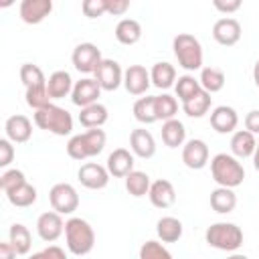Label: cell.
I'll use <instances>...</instances> for the list:
<instances>
[{
    "label": "cell",
    "instance_id": "cell-1",
    "mask_svg": "<svg viewBox=\"0 0 259 259\" xmlns=\"http://www.w3.org/2000/svg\"><path fill=\"white\" fill-rule=\"evenodd\" d=\"M210 174L219 186L237 188L245 180V168L233 154H217L210 158Z\"/></svg>",
    "mask_w": 259,
    "mask_h": 259
},
{
    "label": "cell",
    "instance_id": "cell-2",
    "mask_svg": "<svg viewBox=\"0 0 259 259\" xmlns=\"http://www.w3.org/2000/svg\"><path fill=\"white\" fill-rule=\"evenodd\" d=\"M65 241H67V249L73 255L81 257V255L91 253L95 245V231L85 219L71 217L65 223Z\"/></svg>",
    "mask_w": 259,
    "mask_h": 259
},
{
    "label": "cell",
    "instance_id": "cell-3",
    "mask_svg": "<svg viewBox=\"0 0 259 259\" xmlns=\"http://www.w3.org/2000/svg\"><path fill=\"white\" fill-rule=\"evenodd\" d=\"M105 140H107V136H105V132L101 127L87 130L83 134L73 136L67 142V154H69V158L79 160V162L81 160H87V158H93V156H97V154L103 152Z\"/></svg>",
    "mask_w": 259,
    "mask_h": 259
},
{
    "label": "cell",
    "instance_id": "cell-4",
    "mask_svg": "<svg viewBox=\"0 0 259 259\" xmlns=\"http://www.w3.org/2000/svg\"><path fill=\"white\" fill-rule=\"evenodd\" d=\"M172 49H174V57L178 65L184 71L202 69V45L194 34H188V32L176 34L172 40Z\"/></svg>",
    "mask_w": 259,
    "mask_h": 259
},
{
    "label": "cell",
    "instance_id": "cell-5",
    "mask_svg": "<svg viewBox=\"0 0 259 259\" xmlns=\"http://www.w3.org/2000/svg\"><path fill=\"white\" fill-rule=\"evenodd\" d=\"M36 127L45 130V132H51L55 136H69L73 132V117L67 109L51 103L38 111H34L32 115Z\"/></svg>",
    "mask_w": 259,
    "mask_h": 259
},
{
    "label": "cell",
    "instance_id": "cell-6",
    "mask_svg": "<svg viewBox=\"0 0 259 259\" xmlns=\"http://www.w3.org/2000/svg\"><path fill=\"white\" fill-rule=\"evenodd\" d=\"M204 241L219 251H237L243 245V231L235 223H212L204 233Z\"/></svg>",
    "mask_w": 259,
    "mask_h": 259
},
{
    "label": "cell",
    "instance_id": "cell-7",
    "mask_svg": "<svg viewBox=\"0 0 259 259\" xmlns=\"http://www.w3.org/2000/svg\"><path fill=\"white\" fill-rule=\"evenodd\" d=\"M49 202L55 212L59 214H73L79 208V194L73 184L69 182H57L49 190Z\"/></svg>",
    "mask_w": 259,
    "mask_h": 259
},
{
    "label": "cell",
    "instance_id": "cell-8",
    "mask_svg": "<svg viewBox=\"0 0 259 259\" xmlns=\"http://www.w3.org/2000/svg\"><path fill=\"white\" fill-rule=\"evenodd\" d=\"M71 61H73V67L79 73L89 75V73H95V69L103 61V57H101V51L97 49V45H93V42H81V45H77L73 49Z\"/></svg>",
    "mask_w": 259,
    "mask_h": 259
},
{
    "label": "cell",
    "instance_id": "cell-9",
    "mask_svg": "<svg viewBox=\"0 0 259 259\" xmlns=\"http://www.w3.org/2000/svg\"><path fill=\"white\" fill-rule=\"evenodd\" d=\"M93 75H95L93 79L99 83L103 91H115L119 85H123V71L119 63L113 59H103Z\"/></svg>",
    "mask_w": 259,
    "mask_h": 259
},
{
    "label": "cell",
    "instance_id": "cell-10",
    "mask_svg": "<svg viewBox=\"0 0 259 259\" xmlns=\"http://www.w3.org/2000/svg\"><path fill=\"white\" fill-rule=\"evenodd\" d=\"M109 176H111L109 170L105 166L97 164V162H85L79 168V172H77L79 182L85 188H89V190H101V188H105L109 184Z\"/></svg>",
    "mask_w": 259,
    "mask_h": 259
},
{
    "label": "cell",
    "instance_id": "cell-11",
    "mask_svg": "<svg viewBox=\"0 0 259 259\" xmlns=\"http://www.w3.org/2000/svg\"><path fill=\"white\" fill-rule=\"evenodd\" d=\"M182 162L190 170H200L208 164V146L200 138H192L182 146Z\"/></svg>",
    "mask_w": 259,
    "mask_h": 259
},
{
    "label": "cell",
    "instance_id": "cell-12",
    "mask_svg": "<svg viewBox=\"0 0 259 259\" xmlns=\"http://www.w3.org/2000/svg\"><path fill=\"white\" fill-rule=\"evenodd\" d=\"M101 95V87L95 79L91 77H83L79 79L75 85H73V91H71V101L77 105V107H87V105H93L97 103V97Z\"/></svg>",
    "mask_w": 259,
    "mask_h": 259
},
{
    "label": "cell",
    "instance_id": "cell-13",
    "mask_svg": "<svg viewBox=\"0 0 259 259\" xmlns=\"http://www.w3.org/2000/svg\"><path fill=\"white\" fill-rule=\"evenodd\" d=\"M152 85L150 71L144 65H130L123 71V87L132 95H144Z\"/></svg>",
    "mask_w": 259,
    "mask_h": 259
},
{
    "label": "cell",
    "instance_id": "cell-14",
    "mask_svg": "<svg viewBox=\"0 0 259 259\" xmlns=\"http://www.w3.org/2000/svg\"><path fill=\"white\" fill-rule=\"evenodd\" d=\"M212 38L223 47H233L241 38V24L237 18L225 16L212 24Z\"/></svg>",
    "mask_w": 259,
    "mask_h": 259
},
{
    "label": "cell",
    "instance_id": "cell-15",
    "mask_svg": "<svg viewBox=\"0 0 259 259\" xmlns=\"http://www.w3.org/2000/svg\"><path fill=\"white\" fill-rule=\"evenodd\" d=\"M36 233L42 241L47 243H53L57 241L63 233H65V223L61 219L59 212L55 210H49V212H42L38 219H36Z\"/></svg>",
    "mask_w": 259,
    "mask_h": 259
},
{
    "label": "cell",
    "instance_id": "cell-16",
    "mask_svg": "<svg viewBox=\"0 0 259 259\" xmlns=\"http://www.w3.org/2000/svg\"><path fill=\"white\" fill-rule=\"evenodd\" d=\"M53 10V2L51 0H22L18 6V14L20 20L26 24H38L42 22Z\"/></svg>",
    "mask_w": 259,
    "mask_h": 259
},
{
    "label": "cell",
    "instance_id": "cell-17",
    "mask_svg": "<svg viewBox=\"0 0 259 259\" xmlns=\"http://www.w3.org/2000/svg\"><path fill=\"white\" fill-rule=\"evenodd\" d=\"M239 125V115L231 105H219L210 111V127L217 134H235Z\"/></svg>",
    "mask_w": 259,
    "mask_h": 259
},
{
    "label": "cell",
    "instance_id": "cell-18",
    "mask_svg": "<svg viewBox=\"0 0 259 259\" xmlns=\"http://www.w3.org/2000/svg\"><path fill=\"white\" fill-rule=\"evenodd\" d=\"M4 132H6V138L12 144H24L32 136V121L22 113L10 115L4 123Z\"/></svg>",
    "mask_w": 259,
    "mask_h": 259
},
{
    "label": "cell",
    "instance_id": "cell-19",
    "mask_svg": "<svg viewBox=\"0 0 259 259\" xmlns=\"http://www.w3.org/2000/svg\"><path fill=\"white\" fill-rule=\"evenodd\" d=\"M105 168L113 178H125L130 172H134V154L125 148H115L107 156Z\"/></svg>",
    "mask_w": 259,
    "mask_h": 259
},
{
    "label": "cell",
    "instance_id": "cell-20",
    "mask_svg": "<svg viewBox=\"0 0 259 259\" xmlns=\"http://www.w3.org/2000/svg\"><path fill=\"white\" fill-rule=\"evenodd\" d=\"M148 198H150V202L156 208H170L176 202V190H174V186H172L170 180L160 178V180H154L152 182L150 192H148Z\"/></svg>",
    "mask_w": 259,
    "mask_h": 259
},
{
    "label": "cell",
    "instance_id": "cell-21",
    "mask_svg": "<svg viewBox=\"0 0 259 259\" xmlns=\"http://www.w3.org/2000/svg\"><path fill=\"white\" fill-rule=\"evenodd\" d=\"M130 148L134 156L148 160L156 154V140L146 127H138L130 134Z\"/></svg>",
    "mask_w": 259,
    "mask_h": 259
},
{
    "label": "cell",
    "instance_id": "cell-22",
    "mask_svg": "<svg viewBox=\"0 0 259 259\" xmlns=\"http://www.w3.org/2000/svg\"><path fill=\"white\" fill-rule=\"evenodd\" d=\"M255 146H257V138L251 132H247V130H237L233 134V138H231V154L237 160L253 158Z\"/></svg>",
    "mask_w": 259,
    "mask_h": 259
},
{
    "label": "cell",
    "instance_id": "cell-23",
    "mask_svg": "<svg viewBox=\"0 0 259 259\" xmlns=\"http://www.w3.org/2000/svg\"><path fill=\"white\" fill-rule=\"evenodd\" d=\"M73 79L67 71H55L53 75H49L47 79V91L51 95V99H63L73 91Z\"/></svg>",
    "mask_w": 259,
    "mask_h": 259
},
{
    "label": "cell",
    "instance_id": "cell-24",
    "mask_svg": "<svg viewBox=\"0 0 259 259\" xmlns=\"http://www.w3.org/2000/svg\"><path fill=\"white\" fill-rule=\"evenodd\" d=\"M107 117H109L107 107L97 101V103L87 105V107L81 109V113H79V123H81L83 127H87V130H97V127H101V125L107 121Z\"/></svg>",
    "mask_w": 259,
    "mask_h": 259
},
{
    "label": "cell",
    "instance_id": "cell-25",
    "mask_svg": "<svg viewBox=\"0 0 259 259\" xmlns=\"http://www.w3.org/2000/svg\"><path fill=\"white\" fill-rule=\"evenodd\" d=\"M210 206L214 212L219 214H227V212H233L235 206H237V194L233 192V188H225V186H219L210 192Z\"/></svg>",
    "mask_w": 259,
    "mask_h": 259
},
{
    "label": "cell",
    "instance_id": "cell-26",
    "mask_svg": "<svg viewBox=\"0 0 259 259\" xmlns=\"http://www.w3.org/2000/svg\"><path fill=\"white\" fill-rule=\"evenodd\" d=\"M182 221L176 217H162L156 223V235L162 243H176L182 237Z\"/></svg>",
    "mask_w": 259,
    "mask_h": 259
},
{
    "label": "cell",
    "instance_id": "cell-27",
    "mask_svg": "<svg viewBox=\"0 0 259 259\" xmlns=\"http://www.w3.org/2000/svg\"><path fill=\"white\" fill-rule=\"evenodd\" d=\"M115 38L121 45H136L142 38V24L134 18H121L115 24Z\"/></svg>",
    "mask_w": 259,
    "mask_h": 259
},
{
    "label": "cell",
    "instance_id": "cell-28",
    "mask_svg": "<svg viewBox=\"0 0 259 259\" xmlns=\"http://www.w3.org/2000/svg\"><path fill=\"white\" fill-rule=\"evenodd\" d=\"M184 140H186V127L180 119H168L162 123V142L168 146V148H178V146H184Z\"/></svg>",
    "mask_w": 259,
    "mask_h": 259
},
{
    "label": "cell",
    "instance_id": "cell-29",
    "mask_svg": "<svg viewBox=\"0 0 259 259\" xmlns=\"http://www.w3.org/2000/svg\"><path fill=\"white\" fill-rule=\"evenodd\" d=\"M150 79L152 85L158 89H170L172 85H176V69L170 63H156L150 71Z\"/></svg>",
    "mask_w": 259,
    "mask_h": 259
},
{
    "label": "cell",
    "instance_id": "cell-30",
    "mask_svg": "<svg viewBox=\"0 0 259 259\" xmlns=\"http://www.w3.org/2000/svg\"><path fill=\"white\" fill-rule=\"evenodd\" d=\"M36 196H38L36 194V188L32 184H28V182H24V184H20V186H16V188H12V190L6 192L8 202L12 206H18V208L32 206L36 202Z\"/></svg>",
    "mask_w": 259,
    "mask_h": 259
},
{
    "label": "cell",
    "instance_id": "cell-31",
    "mask_svg": "<svg viewBox=\"0 0 259 259\" xmlns=\"http://www.w3.org/2000/svg\"><path fill=\"white\" fill-rule=\"evenodd\" d=\"M8 241H10V245L16 249L18 255H26V253L30 251V247H32L30 231H28V227H24V225H20V223H14V225L10 227V231H8Z\"/></svg>",
    "mask_w": 259,
    "mask_h": 259
},
{
    "label": "cell",
    "instance_id": "cell-32",
    "mask_svg": "<svg viewBox=\"0 0 259 259\" xmlns=\"http://www.w3.org/2000/svg\"><path fill=\"white\" fill-rule=\"evenodd\" d=\"M200 87L206 93H219L225 87V73L217 67H202L200 69Z\"/></svg>",
    "mask_w": 259,
    "mask_h": 259
},
{
    "label": "cell",
    "instance_id": "cell-33",
    "mask_svg": "<svg viewBox=\"0 0 259 259\" xmlns=\"http://www.w3.org/2000/svg\"><path fill=\"white\" fill-rule=\"evenodd\" d=\"M210 93H206L204 89H200L194 97H190L188 101L182 103V109L188 117H202L204 113H208L210 109Z\"/></svg>",
    "mask_w": 259,
    "mask_h": 259
},
{
    "label": "cell",
    "instance_id": "cell-34",
    "mask_svg": "<svg viewBox=\"0 0 259 259\" xmlns=\"http://www.w3.org/2000/svg\"><path fill=\"white\" fill-rule=\"evenodd\" d=\"M150 186H152L150 176L146 172H142V170H134V172H130L125 176V190L136 198L146 196L150 192Z\"/></svg>",
    "mask_w": 259,
    "mask_h": 259
},
{
    "label": "cell",
    "instance_id": "cell-35",
    "mask_svg": "<svg viewBox=\"0 0 259 259\" xmlns=\"http://www.w3.org/2000/svg\"><path fill=\"white\" fill-rule=\"evenodd\" d=\"M134 117L144 123V125H150L154 121H158L156 117V101H154V95H146V97H140L136 103H134Z\"/></svg>",
    "mask_w": 259,
    "mask_h": 259
},
{
    "label": "cell",
    "instance_id": "cell-36",
    "mask_svg": "<svg viewBox=\"0 0 259 259\" xmlns=\"http://www.w3.org/2000/svg\"><path fill=\"white\" fill-rule=\"evenodd\" d=\"M154 101H156V117L158 119L168 121V119L176 117V113H178V99L176 97L162 93V95H154Z\"/></svg>",
    "mask_w": 259,
    "mask_h": 259
},
{
    "label": "cell",
    "instance_id": "cell-37",
    "mask_svg": "<svg viewBox=\"0 0 259 259\" xmlns=\"http://www.w3.org/2000/svg\"><path fill=\"white\" fill-rule=\"evenodd\" d=\"M174 89H176V97L184 103V101H188L190 97H194L202 87H200V81H198L196 77H192V75H182V77H178Z\"/></svg>",
    "mask_w": 259,
    "mask_h": 259
},
{
    "label": "cell",
    "instance_id": "cell-38",
    "mask_svg": "<svg viewBox=\"0 0 259 259\" xmlns=\"http://www.w3.org/2000/svg\"><path fill=\"white\" fill-rule=\"evenodd\" d=\"M24 99H26V105L32 107L34 111L51 105V95L47 91V83L45 85H34V87H26V93H24Z\"/></svg>",
    "mask_w": 259,
    "mask_h": 259
},
{
    "label": "cell",
    "instance_id": "cell-39",
    "mask_svg": "<svg viewBox=\"0 0 259 259\" xmlns=\"http://www.w3.org/2000/svg\"><path fill=\"white\" fill-rule=\"evenodd\" d=\"M20 81L24 87H34V85H45L47 77L42 73V69L34 63H24L20 67Z\"/></svg>",
    "mask_w": 259,
    "mask_h": 259
},
{
    "label": "cell",
    "instance_id": "cell-40",
    "mask_svg": "<svg viewBox=\"0 0 259 259\" xmlns=\"http://www.w3.org/2000/svg\"><path fill=\"white\" fill-rule=\"evenodd\" d=\"M140 259H174L160 241H146L140 247Z\"/></svg>",
    "mask_w": 259,
    "mask_h": 259
},
{
    "label": "cell",
    "instance_id": "cell-41",
    "mask_svg": "<svg viewBox=\"0 0 259 259\" xmlns=\"http://www.w3.org/2000/svg\"><path fill=\"white\" fill-rule=\"evenodd\" d=\"M24 182H26L24 172H22V170H16V168L6 170V172H2V176H0V188L4 190V194H6L8 190H12V188L24 184Z\"/></svg>",
    "mask_w": 259,
    "mask_h": 259
},
{
    "label": "cell",
    "instance_id": "cell-42",
    "mask_svg": "<svg viewBox=\"0 0 259 259\" xmlns=\"http://www.w3.org/2000/svg\"><path fill=\"white\" fill-rule=\"evenodd\" d=\"M81 10L87 18H99V16L107 14V4H105V0H85L81 4Z\"/></svg>",
    "mask_w": 259,
    "mask_h": 259
},
{
    "label": "cell",
    "instance_id": "cell-43",
    "mask_svg": "<svg viewBox=\"0 0 259 259\" xmlns=\"http://www.w3.org/2000/svg\"><path fill=\"white\" fill-rule=\"evenodd\" d=\"M12 160H14V146L8 138H2L0 140V166L6 168V166H10Z\"/></svg>",
    "mask_w": 259,
    "mask_h": 259
},
{
    "label": "cell",
    "instance_id": "cell-44",
    "mask_svg": "<svg viewBox=\"0 0 259 259\" xmlns=\"http://www.w3.org/2000/svg\"><path fill=\"white\" fill-rule=\"evenodd\" d=\"M28 259H67V255H65V251H63L61 247L49 245L47 249H42V251H38V253H32Z\"/></svg>",
    "mask_w": 259,
    "mask_h": 259
},
{
    "label": "cell",
    "instance_id": "cell-45",
    "mask_svg": "<svg viewBox=\"0 0 259 259\" xmlns=\"http://www.w3.org/2000/svg\"><path fill=\"white\" fill-rule=\"evenodd\" d=\"M212 6L223 14H231L241 8V0H214Z\"/></svg>",
    "mask_w": 259,
    "mask_h": 259
},
{
    "label": "cell",
    "instance_id": "cell-46",
    "mask_svg": "<svg viewBox=\"0 0 259 259\" xmlns=\"http://www.w3.org/2000/svg\"><path fill=\"white\" fill-rule=\"evenodd\" d=\"M105 4H107V14H113V16H121L130 8L127 0H105Z\"/></svg>",
    "mask_w": 259,
    "mask_h": 259
},
{
    "label": "cell",
    "instance_id": "cell-47",
    "mask_svg": "<svg viewBox=\"0 0 259 259\" xmlns=\"http://www.w3.org/2000/svg\"><path fill=\"white\" fill-rule=\"evenodd\" d=\"M245 130L251 132L253 136L259 134V109H251V111L245 115Z\"/></svg>",
    "mask_w": 259,
    "mask_h": 259
},
{
    "label": "cell",
    "instance_id": "cell-48",
    "mask_svg": "<svg viewBox=\"0 0 259 259\" xmlns=\"http://www.w3.org/2000/svg\"><path fill=\"white\" fill-rule=\"evenodd\" d=\"M16 249L10 245V241L0 243V259H16Z\"/></svg>",
    "mask_w": 259,
    "mask_h": 259
},
{
    "label": "cell",
    "instance_id": "cell-49",
    "mask_svg": "<svg viewBox=\"0 0 259 259\" xmlns=\"http://www.w3.org/2000/svg\"><path fill=\"white\" fill-rule=\"evenodd\" d=\"M253 166L259 172V140H257V146H255V152H253Z\"/></svg>",
    "mask_w": 259,
    "mask_h": 259
},
{
    "label": "cell",
    "instance_id": "cell-50",
    "mask_svg": "<svg viewBox=\"0 0 259 259\" xmlns=\"http://www.w3.org/2000/svg\"><path fill=\"white\" fill-rule=\"evenodd\" d=\"M253 81H255V85L259 87V61H257L255 67H253Z\"/></svg>",
    "mask_w": 259,
    "mask_h": 259
},
{
    "label": "cell",
    "instance_id": "cell-51",
    "mask_svg": "<svg viewBox=\"0 0 259 259\" xmlns=\"http://www.w3.org/2000/svg\"><path fill=\"white\" fill-rule=\"evenodd\" d=\"M227 259H247L245 255H239V253H233L231 257H227Z\"/></svg>",
    "mask_w": 259,
    "mask_h": 259
}]
</instances>
